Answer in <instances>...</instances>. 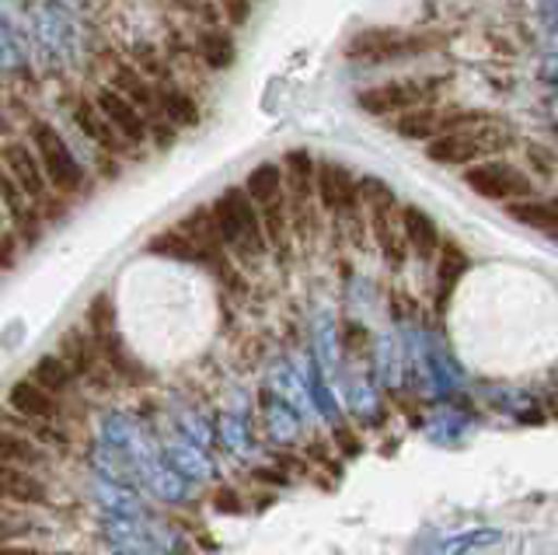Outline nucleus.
I'll return each instance as SVG.
<instances>
[{"instance_id":"a211bd4d","label":"nucleus","mask_w":558,"mask_h":555,"mask_svg":"<svg viewBox=\"0 0 558 555\" xmlns=\"http://www.w3.org/2000/svg\"><path fill=\"white\" fill-rule=\"evenodd\" d=\"M8 412L22 415V420H43V423L74 426V423H70V409L63 402H57L52 395H46L43 388H35L28 377L14 381V385H11V391H8Z\"/></svg>"},{"instance_id":"393cba45","label":"nucleus","mask_w":558,"mask_h":555,"mask_svg":"<svg viewBox=\"0 0 558 555\" xmlns=\"http://www.w3.org/2000/svg\"><path fill=\"white\" fill-rule=\"evenodd\" d=\"M266 388L283 398V402L301 415V420L307 423L311 420V398H307V385H304V374L301 367H293V360H272L269 371H266Z\"/></svg>"},{"instance_id":"9b49d317","label":"nucleus","mask_w":558,"mask_h":555,"mask_svg":"<svg viewBox=\"0 0 558 555\" xmlns=\"http://www.w3.org/2000/svg\"><path fill=\"white\" fill-rule=\"evenodd\" d=\"M436 92H440V77H429V81H388V84H374L356 95V106L366 116H401V112H412V109H423L433 106Z\"/></svg>"},{"instance_id":"58836bf2","label":"nucleus","mask_w":558,"mask_h":555,"mask_svg":"<svg viewBox=\"0 0 558 555\" xmlns=\"http://www.w3.org/2000/svg\"><path fill=\"white\" fill-rule=\"evenodd\" d=\"M136 63H140V74L144 77H168V67H165V60H161V53H154L150 46H136Z\"/></svg>"},{"instance_id":"f8f14e48","label":"nucleus","mask_w":558,"mask_h":555,"mask_svg":"<svg viewBox=\"0 0 558 555\" xmlns=\"http://www.w3.org/2000/svg\"><path fill=\"white\" fill-rule=\"evenodd\" d=\"M133 475H136V490L147 493L157 503H165V507H182V503L192 499V485L174 475L171 468L161 461V455L140 458L133 464Z\"/></svg>"},{"instance_id":"6ab92c4d","label":"nucleus","mask_w":558,"mask_h":555,"mask_svg":"<svg viewBox=\"0 0 558 555\" xmlns=\"http://www.w3.org/2000/svg\"><path fill=\"white\" fill-rule=\"evenodd\" d=\"M95 109L105 116V123H109L133 150H136L140 144H147V136H150L147 119L140 116L122 95H116L112 88H101V92L95 95Z\"/></svg>"},{"instance_id":"dca6fc26","label":"nucleus","mask_w":558,"mask_h":555,"mask_svg":"<svg viewBox=\"0 0 558 555\" xmlns=\"http://www.w3.org/2000/svg\"><path fill=\"white\" fill-rule=\"evenodd\" d=\"M252 415L262 423V430H266V437L272 444H279V447H293L296 441L304 437L307 423L283 402V398H276L266 385H262L258 395H255V412Z\"/></svg>"},{"instance_id":"a19ab883","label":"nucleus","mask_w":558,"mask_h":555,"mask_svg":"<svg viewBox=\"0 0 558 555\" xmlns=\"http://www.w3.org/2000/svg\"><path fill=\"white\" fill-rule=\"evenodd\" d=\"M527 161H531V168H534L537 176L545 179V182H551V179H555V154H551L548 147L531 144V147H527Z\"/></svg>"},{"instance_id":"bb28decb","label":"nucleus","mask_w":558,"mask_h":555,"mask_svg":"<svg viewBox=\"0 0 558 555\" xmlns=\"http://www.w3.org/2000/svg\"><path fill=\"white\" fill-rule=\"evenodd\" d=\"M342 395H345V409H349V415H353V420H356L360 426H380L384 420H388V409H384L377 388H374L366 377L349 374Z\"/></svg>"},{"instance_id":"0eeeda50","label":"nucleus","mask_w":558,"mask_h":555,"mask_svg":"<svg viewBox=\"0 0 558 555\" xmlns=\"http://www.w3.org/2000/svg\"><path fill=\"white\" fill-rule=\"evenodd\" d=\"M444 46L440 36H423V32H401V28H363L356 32L345 46L349 60H366V63H388V60H405L429 53V49Z\"/></svg>"},{"instance_id":"79ce46f5","label":"nucleus","mask_w":558,"mask_h":555,"mask_svg":"<svg viewBox=\"0 0 558 555\" xmlns=\"http://www.w3.org/2000/svg\"><path fill=\"white\" fill-rule=\"evenodd\" d=\"M17 234L14 231H4L0 234V273H8V269H14L17 266Z\"/></svg>"},{"instance_id":"aec40b11","label":"nucleus","mask_w":558,"mask_h":555,"mask_svg":"<svg viewBox=\"0 0 558 555\" xmlns=\"http://www.w3.org/2000/svg\"><path fill=\"white\" fill-rule=\"evenodd\" d=\"M436 287H433V311L436 315H447V304L453 298V290L464 280V273L471 269L468 252L458 241H440V252H436Z\"/></svg>"},{"instance_id":"b1692460","label":"nucleus","mask_w":558,"mask_h":555,"mask_svg":"<svg viewBox=\"0 0 558 555\" xmlns=\"http://www.w3.org/2000/svg\"><path fill=\"white\" fill-rule=\"evenodd\" d=\"M52 534H57V528H52L46 510L0 503V542H43V538H52Z\"/></svg>"},{"instance_id":"412c9836","label":"nucleus","mask_w":558,"mask_h":555,"mask_svg":"<svg viewBox=\"0 0 558 555\" xmlns=\"http://www.w3.org/2000/svg\"><path fill=\"white\" fill-rule=\"evenodd\" d=\"M401 238H405V249L412 258H418V263H433L436 252H440V228H436V220L423 210V206H412L405 203L401 206Z\"/></svg>"},{"instance_id":"20e7f679","label":"nucleus","mask_w":558,"mask_h":555,"mask_svg":"<svg viewBox=\"0 0 558 555\" xmlns=\"http://www.w3.org/2000/svg\"><path fill=\"white\" fill-rule=\"evenodd\" d=\"M356 189H360L366 228H371V238H374V245L384 258V266L401 273L409 263V249H405V238H401L398 196L380 179H363V182H356Z\"/></svg>"},{"instance_id":"a878e982","label":"nucleus","mask_w":558,"mask_h":555,"mask_svg":"<svg viewBox=\"0 0 558 555\" xmlns=\"http://www.w3.org/2000/svg\"><path fill=\"white\" fill-rule=\"evenodd\" d=\"M52 461L57 458H52L49 450H43L35 441H28L25 433L0 426V464H17V468H28V472L46 475Z\"/></svg>"},{"instance_id":"c85d7f7f","label":"nucleus","mask_w":558,"mask_h":555,"mask_svg":"<svg viewBox=\"0 0 558 555\" xmlns=\"http://www.w3.org/2000/svg\"><path fill=\"white\" fill-rule=\"evenodd\" d=\"M244 196H248L255 203V210H262V206H272L279 200H287L283 193V168H279V161H262L248 171V179H244Z\"/></svg>"},{"instance_id":"ddd939ff","label":"nucleus","mask_w":558,"mask_h":555,"mask_svg":"<svg viewBox=\"0 0 558 555\" xmlns=\"http://www.w3.org/2000/svg\"><path fill=\"white\" fill-rule=\"evenodd\" d=\"M157 455L171 468L174 475L185 479L189 485H203L217 479V461L209 450L189 444L182 437H157Z\"/></svg>"},{"instance_id":"72a5a7b5","label":"nucleus","mask_w":558,"mask_h":555,"mask_svg":"<svg viewBox=\"0 0 558 555\" xmlns=\"http://www.w3.org/2000/svg\"><path fill=\"white\" fill-rule=\"evenodd\" d=\"M171 426H174V437H182V441L196 444L203 450H214V444H217L214 423H209L199 409H174Z\"/></svg>"},{"instance_id":"39448f33","label":"nucleus","mask_w":558,"mask_h":555,"mask_svg":"<svg viewBox=\"0 0 558 555\" xmlns=\"http://www.w3.org/2000/svg\"><path fill=\"white\" fill-rule=\"evenodd\" d=\"M283 193H287V214H290V231L293 241L301 245H311L322 234V210L314 203V168H318V158L311 150L296 147L283 158Z\"/></svg>"},{"instance_id":"7ed1b4c3","label":"nucleus","mask_w":558,"mask_h":555,"mask_svg":"<svg viewBox=\"0 0 558 555\" xmlns=\"http://www.w3.org/2000/svg\"><path fill=\"white\" fill-rule=\"evenodd\" d=\"M84 333L92 336L98 357L105 360V367H109L112 377L119 381V388H144L147 385L150 381L147 367L126 350V342H122V336H119L112 293L101 290L92 298V304H87V311H84Z\"/></svg>"},{"instance_id":"cd10ccee","label":"nucleus","mask_w":558,"mask_h":555,"mask_svg":"<svg viewBox=\"0 0 558 555\" xmlns=\"http://www.w3.org/2000/svg\"><path fill=\"white\" fill-rule=\"evenodd\" d=\"M84 464H87V475H98V479H109V482H122V485H136L130 458H122L119 450L105 447L95 437L84 444Z\"/></svg>"},{"instance_id":"f3484780","label":"nucleus","mask_w":558,"mask_h":555,"mask_svg":"<svg viewBox=\"0 0 558 555\" xmlns=\"http://www.w3.org/2000/svg\"><path fill=\"white\" fill-rule=\"evenodd\" d=\"M0 168L8 171V179L22 189V196L32 203V206H46L49 200V182L43 176L39 161H35V154L28 144H8L4 154H0Z\"/></svg>"},{"instance_id":"1a4fd4ad","label":"nucleus","mask_w":558,"mask_h":555,"mask_svg":"<svg viewBox=\"0 0 558 555\" xmlns=\"http://www.w3.org/2000/svg\"><path fill=\"white\" fill-rule=\"evenodd\" d=\"M464 185L475 196L488 203H502V206L534 196V179L520 165H510L502 158H488V161L464 168Z\"/></svg>"},{"instance_id":"c03bdc74","label":"nucleus","mask_w":558,"mask_h":555,"mask_svg":"<svg viewBox=\"0 0 558 555\" xmlns=\"http://www.w3.org/2000/svg\"><path fill=\"white\" fill-rule=\"evenodd\" d=\"M0 555H49V552L32 542H0Z\"/></svg>"},{"instance_id":"5701e85b","label":"nucleus","mask_w":558,"mask_h":555,"mask_svg":"<svg viewBox=\"0 0 558 555\" xmlns=\"http://www.w3.org/2000/svg\"><path fill=\"white\" fill-rule=\"evenodd\" d=\"M28 381L35 388H43L46 395H52L57 402H63L70 409V402H77L81 398V385H77V377L70 374L66 363L57 357V353H43L39 360L32 363V371H28Z\"/></svg>"},{"instance_id":"423d86ee","label":"nucleus","mask_w":558,"mask_h":555,"mask_svg":"<svg viewBox=\"0 0 558 555\" xmlns=\"http://www.w3.org/2000/svg\"><path fill=\"white\" fill-rule=\"evenodd\" d=\"M28 133H32L28 147L35 154V161H39L49 189H57V193H66V196L81 193V189H84V168L74 158V150L66 147L63 136L57 133V126H49V123H43V119H35Z\"/></svg>"},{"instance_id":"de8ad7c7","label":"nucleus","mask_w":558,"mask_h":555,"mask_svg":"<svg viewBox=\"0 0 558 555\" xmlns=\"http://www.w3.org/2000/svg\"><path fill=\"white\" fill-rule=\"evenodd\" d=\"M109 555H126V552H109Z\"/></svg>"},{"instance_id":"c9c22d12","label":"nucleus","mask_w":558,"mask_h":555,"mask_svg":"<svg viewBox=\"0 0 558 555\" xmlns=\"http://www.w3.org/2000/svg\"><path fill=\"white\" fill-rule=\"evenodd\" d=\"M199 57L206 67H214V71H223V67L234 63V43L227 32H203L199 36Z\"/></svg>"},{"instance_id":"2f4dec72","label":"nucleus","mask_w":558,"mask_h":555,"mask_svg":"<svg viewBox=\"0 0 558 555\" xmlns=\"http://www.w3.org/2000/svg\"><path fill=\"white\" fill-rule=\"evenodd\" d=\"M499 542H502L499 528H468V531L444 534L440 542L429 548V555H471L475 548H493Z\"/></svg>"},{"instance_id":"7c9ffc66","label":"nucleus","mask_w":558,"mask_h":555,"mask_svg":"<svg viewBox=\"0 0 558 555\" xmlns=\"http://www.w3.org/2000/svg\"><path fill=\"white\" fill-rule=\"evenodd\" d=\"M74 123L81 126L84 136H92V141L101 147V150H109V154H130L133 147L122 141V136L105 123V116L95 109V101H77V109H74Z\"/></svg>"},{"instance_id":"f03ea898","label":"nucleus","mask_w":558,"mask_h":555,"mask_svg":"<svg viewBox=\"0 0 558 555\" xmlns=\"http://www.w3.org/2000/svg\"><path fill=\"white\" fill-rule=\"evenodd\" d=\"M517 144V133L513 126L499 123V119L485 116L478 123H468L461 130H450L444 136L426 144V158L433 165H444V168H471L478 161L488 158H499L502 150H510Z\"/></svg>"},{"instance_id":"e433bc0d","label":"nucleus","mask_w":558,"mask_h":555,"mask_svg":"<svg viewBox=\"0 0 558 555\" xmlns=\"http://www.w3.org/2000/svg\"><path fill=\"white\" fill-rule=\"evenodd\" d=\"M304 458L307 461H318L322 468H328L331 475L342 479V461H339V450H331V444L325 437H311V444L304 447Z\"/></svg>"},{"instance_id":"c756f323","label":"nucleus","mask_w":558,"mask_h":555,"mask_svg":"<svg viewBox=\"0 0 558 555\" xmlns=\"http://www.w3.org/2000/svg\"><path fill=\"white\" fill-rule=\"evenodd\" d=\"M502 210H506V217H510V220H517L520 228L541 231V234H548V238H555V231H558V206L551 200L531 196V200L506 203Z\"/></svg>"},{"instance_id":"4468645a","label":"nucleus","mask_w":558,"mask_h":555,"mask_svg":"<svg viewBox=\"0 0 558 555\" xmlns=\"http://www.w3.org/2000/svg\"><path fill=\"white\" fill-rule=\"evenodd\" d=\"M0 503L28 510H52V485L46 475L17 464H0Z\"/></svg>"},{"instance_id":"49530a36","label":"nucleus","mask_w":558,"mask_h":555,"mask_svg":"<svg viewBox=\"0 0 558 555\" xmlns=\"http://www.w3.org/2000/svg\"><path fill=\"white\" fill-rule=\"evenodd\" d=\"M49 555H81V552H74V548H57V552H49Z\"/></svg>"},{"instance_id":"473e14b6","label":"nucleus","mask_w":558,"mask_h":555,"mask_svg":"<svg viewBox=\"0 0 558 555\" xmlns=\"http://www.w3.org/2000/svg\"><path fill=\"white\" fill-rule=\"evenodd\" d=\"M426 423V437L433 444H444V447H453V444H461L464 441V433L471 426L468 415L453 406V398H447V406L436 409L433 420H423Z\"/></svg>"},{"instance_id":"2eb2a0df","label":"nucleus","mask_w":558,"mask_h":555,"mask_svg":"<svg viewBox=\"0 0 558 555\" xmlns=\"http://www.w3.org/2000/svg\"><path fill=\"white\" fill-rule=\"evenodd\" d=\"M84 493L92 499V507L98 510V517H147V496L136 490V485H122V482H109L98 475H87Z\"/></svg>"},{"instance_id":"ea45409f","label":"nucleus","mask_w":558,"mask_h":555,"mask_svg":"<svg viewBox=\"0 0 558 555\" xmlns=\"http://www.w3.org/2000/svg\"><path fill=\"white\" fill-rule=\"evenodd\" d=\"M331 441H336V447L342 450L345 458H356L360 450H363V441H360V433L349 426V423H339V426H331Z\"/></svg>"},{"instance_id":"9d476101","label":"nucleus","mask_w":558,"mask_h":555,"mask_svg":"<svg viewBox=\"0 0 558 555\" xmlns=\"http://www.w3.org/2000/svg\"><path fill=\"white\" fill-rule=\"evenodd\" d=\"M57 357L70 367V374L77 377V385L95 391V395H112L119 391V381L112 377V371L105 367V360L98 357L92 336L84 333V325H70L60 336Z\"/></svg>"},{"instance_id":"4be33fe9","label":"nucleus","mask_w":558,"mask_h":555,"mask_svg":"<svg viewBox=\"0 0 558 555\" xmlns=\"http://www.w3.org/2000/svg\"><path fill=\"white\" fill-rule=\"evenodd\" d=\"M217 441L231 450L234 458H252L255 455V415L244 402H234L217 412L214 423Z\"/></svg>"},{"instance_id":"f704fd0d","label":"nucleus","mask_w":558,"mask_h":555,"mask_svg":"<svg viewBox=\"0 0 558 555\" xmlns=\"http://www.w3.org/2000/svg\"><path fill=\"white\" fill-rule=\"evenodd\" d=\"M157 109H161V119L165 123L174 126H196L199 123V106L192 101L185 92H165V95H157Z\"/></svg>"},{"instance_id":"f257e3e1","label":"nucleus","mask_w":558,"mask_h":555,"mask_svg":"<svg viewBox=\"0 0 558 555\" xmlns=\"http://www.w3.org/2000/svg\"><path fill=\"white\" fill-rule=\"evenodd\" d=\"M209 217H214V228L223 241L227 255H231V263L244 276H258L269 258V245H266V234H262L255 203L244 196V189L227 185L223 193L209 203Z\"/></svg>"},{"instance_id":"37998d69","label":"nucleus","mask_w":558,"mask_h":555,"mask_svg":"<svg viewBox=\"0 0 558 555\" xmlns=\"http://www.w3.org/2000/svg\"><path fill=\"white\" fill-rule=\"evenodd\" d=\"M223 11H227V22H231V25H244V22H248L252 0H223Z\"/></svg>"},{"instance_id":"6e6552de","label":"nucleus","mask_w":558,"mask_h":555,"mask_svg":"<svg viewBox=\"0 0 558 555\" xmlns=\"http://www.w3.org/2000/svg\"><path fill=\"white\" fill-rule=\"evenodd\" d=\"M314 203H318L322 217H336L353 224V231L363 228V203L353 171L339 161H318L314 168Z\"/></svg>"},{"instance_id":"4c0bfd02","label":"nucleus","mask_w":558,"mask_h":555,"mask_svg":"<svg viewBox=\"0 0 558 555\" xmlns=\"http://www.w3.org/2000/svg\"><path fill=\"white\" fill-rule=\"evenodd\" d=\"M214 507H217V514L241 517V514H244V507H248V503H244V499H241V493H238V490H231V485H217V490H214Z\"/></svg>"},{"instance_id":"a18cd8bd","label":"nucleus","mask_w":558,"mask_h":555,"mask_svg":"<svg viewBox=\"0 0 558 555\" xmlns=\"http://www.w3.org/2000/svg\"><path fill=\"white\" fill-rule=\"evenodd\" d=\"M252 479L269 482V485H290V475L279 472V468H252Z\"/></svg>"}]
</instances>
